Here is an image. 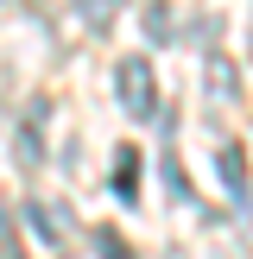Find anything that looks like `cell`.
<instances>
[{"mask_svg":"<svg viewBox=\"0 0 253 259\" xmlns=\"http://www.w3.org/2000/svg\"><path fill=\"white\" fill-rule=\"evenodd\" d=\"M114 95H120V108L133 120H152L158 114V76H152V63L146 57H120L114 63Z\"/></svg>","mask_w":253,"mask_h":259,"instance_id":"obj_1","label":"cell"},{"mask_svg":"<svg viewBox=\"0 0 253 259\" xmlns=\"http://www.w3.org/2000/svg\"><path fill=\"white\" fill-rule=\"evenodd\" d=\"M25 222H32V234L45 240V247H63V234H70V215H63L57 202H25Z\"/></svg>","mask_w":253,"mask_h":259,"instance_id":"obj_2","label":"cell"},{"mask_svg":"<svg viewBox=\"0 0 253 259\" xmlns=\"http://www.w3.org/2000/svg\"><path fill=\"white\" fill-rule=\"evenodd\" d=\"M215 171H222V190L234 202H247V152L228 139V146H215Z\"/></svg>","mask_w":253,"mask_h":259,"instance_id":"obj_3","label":"cell"},{"mask_svg":"<svg viewBox=\"0 0 253 259\" xmlns=\"http://www.w3.org/2000/svg\"><path fill=\"white\" fill-rule=\"evenodd\" d=\"M114 196L133 209L139 202V152L133 146H114Z\"/></svg>","mask_w":253,"mask_h":259,"instance_id":"obj_4","label":"cell"},{"mask_svg":"<svg viewBox=\"0 0 253 259\" xmlns=\"http://www.w3.org/2000/svg\"><path fill=\"white\" fill-rule=\"evenodd\" d=\"M146 38H152V45H177V13H171V0H146Z\"/></svg>","mask_w":253,"mask_h":259,"instance_id":"obj_5","label":"cell"},{"mask_svg":"<svg viewBox=\"0 0 253 259\" xmlns=\"http://www.w3.org/2000/svg\"><path fill=\"white\" fill-rule=\"evenodd\" d=\"M120 7L126 0H76V19H82L89 32H108V25L120 19Z\"/></svg>","mask_w":253,"mask_h":259,"instance_id":"obj_6","label":"cell"},{"mask_svg":"<svg viewBox=\"0 0 253 259\" xmlns=\"http://www.w3.org/2000/svg\"><path fill=\"white\" fill-rule=\"evenodd\" d=\"M38 158H45V146H38V126H19V139H13V164L32 177V171H38Z\"/></svg>","mask_w":253,"mask_h":259,"instance_id":"obj_7","label":"cell"},{"mask_svg":"<svg viewBox=\"0 0 253 259\" xmlns=\"http://www.w3.org/2000/svg\"><path fill=\"white\" fill-rule=\"evenodd\" d=\"M209 95H215V101H234V95H240V82H234V63H222V57L209 63Z\"/></svg>","mask_w":253,"mask_h":259,"instance_id":"obj_8","label":"cell"},{"mask_svg":"<svg viewBox=\"0 0 253 259\" xmlns=\"http://www.w3.org/2000/svg\"><path fill=\"white\" fill-rule=\"evenodd\" d=\"M164 184H171V196H177V202H190V209H196V190H190V177H184V164H177V152L164 158Z\"/></svg>","mask_w":253,"mask_h":259,"instance_id":"obj_9","label":"cell"},{"mask_svg":"<svg viewBox=\"0 0 253 259\" xmlns=\"http://www.w3.org/2000/svg\"><path fill=\"white\" fill-rule=\"evenodd\" d=\"M95 253H101V259H139L120 234H114V228H95Z\"/></svg>","mask_w":253,"mask_h":259,"instance_id":"obj_10","label":"cell"},{"mask_svg":"<svg viewBox=\"0 0 253 259\" xmlns=\"http://www.w3.org/2000/svg\"><path fill=\"white\" fill-rule=\"evenodd\" d=\"M0 259H19V228H13L7 209H0Z\"/></svg>","mask_w":253,"mask_h":259,"instance_id":"obj_11","label":"cell"},{"mask_svg":"<svg viewBox=\"0 0 253 259\" xmlns=\"http://www.w3.org/2000/svg\"><path fill=\"white\" fill-rule=\"evenodd\" d=\"M158 259H184V253H177V247H164V253H158Z\"/></svg>","mask_w":253,"mask_h":259,"instance_id":"obj_12","label":"cell"}]
</instances>
